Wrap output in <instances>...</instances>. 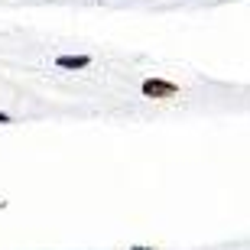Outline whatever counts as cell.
<instances>
[{
	"mask_svg": "<svg viewBox=\"0 0 250 250\" xmlns=\"http://www.w3.org/2000/svg\"><path fill=\"white\" fill-rule=\"evenodd\" d=\"M56 65L59 68H88V65H91V56H59Z\"/></svg>",
	"mask_w": 250,
	"mask_h": 250,
	"instance_id": "2",
	"label": "cell"
},
{
	"mask_svg": "<svg viewBox=\"0 0 250 250\" xmlns=\"http://www.w3.org/2000/svg\"><path fill=\"white\" fill-rule=\"evenodd\" d=\"M0 124H10V114H0Z\"/></svg>",
	"mask_w": 250,
	"mask_h": 250,
	"instance_id": "3",
	"label": "cell"
},
{
	"mask_svg": "<svg viewBox=\"0 0 250 250\" xmlns=\"http://www.w3.org/2000/svg\"><path fill=\"white\" fill-rule=\"evenodd\" d=\"M140 91H143V98L166 101V98H176V94H179V84H176V82H166V78H146Z\"/></svg>",
	"mask_w": 250,
	"mask_h": 250,
	"instance_id": "1",
	"label": "cell"
},
{
	"mask_svg": "<svg viewBox=\"0 0 250 250\" xmlns=\"http://www.w3.org/2000/svg\"><path fill=\"white\" fill-rule=\"evenodd\" d=\"M127 250H156V247H127Z\"/></svg>",
	"mask_w": 250,
	"mask_h": 250,
	"instance_id": "4",
	"label": "cell"
}]
</instances>
